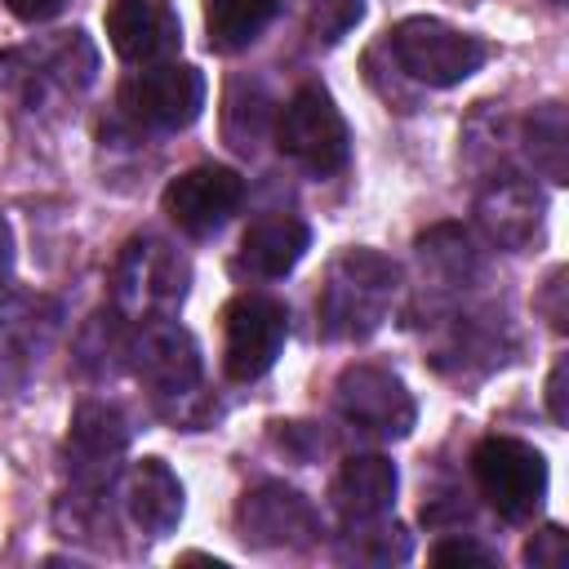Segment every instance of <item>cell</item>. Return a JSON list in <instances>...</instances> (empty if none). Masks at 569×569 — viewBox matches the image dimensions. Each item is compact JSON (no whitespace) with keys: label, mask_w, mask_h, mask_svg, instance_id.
I'll return each instance as SVG.
<instances>
[{"label":"cell","mask_w":569,"mask_h":569,"mask_svg":"<svg viewBox=\"0 0 569 569\" xmlns=\"http://www.w3.org/2000/svg\"><path fill=\"white\" fill-rule=\"evenodd\" d=\"M289 338V311L271 293H236L222 307V373L231 382H258Z\"/></svg>","instance_id":"cell-10"},{"label":"cell","mask_w":569,"mask_h":569,"mask_svg":"<svg viewBox=\"0 0 569 569\" xmlns=\"http://www.w3.org/2000/svg\"><path fill=\"white\" fill-rule=\"evenodd\" d=\"M418 258L440 293H462L480 280V253L458 222H440L418 236Z\"/></svg>","instance_id":"cell-20"},{"label":"cell","mask_w":569,"mask_h":569,"mask_svg":"<svg viewBox=\"0 0 569 569\" xmlns=\"http://www.w3.org/2000/svg\"><path fill=\"white\" fill-rule=\"evenodd\" d=\"M160 204H164L169 222L182 236L204 240V236H218L236 218V209L244 204V178L236 169H227V164H213V160L209 164H191L187 173H178L164 187Z\"/></svg>","instance_id":"cell-13"},{"label":"cell","mask_w":569,"mask_h":569,"mask_svg":"<svg viewBox=\"0 0 569 569\" xmlns=\"http://www.w3.org/2000/svg\"><path fill=\"white\" fill-rule=\"evenodd\" d=\"M431 565H498V551L476 542V538H462V533H449L431 547Z\"/></svg>","instance_id":"cell-27"},{"label":"cell","mask_w":569,"mask_h":569,"mask_svg":"<svg viewBox=\"0 0 569 569\" xmlns=\"http://www.w3.org/2000/svg\"><path fill=\"white\" fill-rule=\"evenodd\" d=\"M191 289V262L187 253L156 236L138 231L124 240L111 267V302L124 320H151V316H178L182 298Z\"/></svg>","instance_id":"cell-2"},{"label":"cell","mask_w":569,"mask_h":569,"mask_svg":"<svg viewBox=\"0 0 569 569\" xmlns=\"http://www.w3.org/2000/svg\"><path fill=\"white\" fill-rule=\"evenodd\" d=\"M62 325V307L49 293H18L0 289V365L27 369L36 365Z\"/></svg>","instance_id":"cell-17"},{"label":"cell","mask_w":569,"mask_h":569,"mask_svg":"<svg viewBox=\"0 0 569 569\" xmlns=\"http://www.w3.org/2000/svg\"><path fill=\"white\" fill-rule=\"evenodd\" d=\"M4 9L13 18H22V22H49V18H58L67 9V0H4Z\"/></svg>","instance_id":"cell-30"},{"label":"cell","mask_w":569,"mask_h":569,"mask_svg":"<svg viewBox=\"0 0 569 569\" xmlns=\"http://www.w3.org/2000/svg\"><path fill=\"white\" fill-rule=\"evenodd\" d=\"M267 116H271V98L258 80H231L227 89V107H222V133L236 151H253L258 138L267 133Z\"/></svg>","instance_id":"cell-23"},{"label":"cell","mask_w":569,"mask_h":569,"mask_svg":"<svg viewBox=\"0 0 569 569\" xmlns=\"http://www.w3.org/2000/svg\"><path fill=\"white\" fill-rule=\"evenodd\" d=\"M551 4H565V0H551Z\"/></svg>","instance_id":"cell-33"},{"label":"cell","mask_w":569,"mask_h":569,"mask_svg":"<svg viewBox=\"0 0 569 569\" xmlns=\"http://www.w3.org/2000/svg\"><path fill=\"white\" fill-rule=\"evenodd\" d=\"M476 222L493 249L520 253L542 236L547 196L538 191L533 178H525L516 169H498V173H489V182L476 196Z\"/></svg>","instance_id":"cell-14"},{"label":"cell","mask_w":569,"mask_h":569,"mask_svg":"<svg viewBox=\"0 0 569 569\" xmlns=\"http://www.w3.org/2000/svg\"><path fill=\"white\" fill-rule=\"evenodd\" d=\"M360 18H365V0H311L307 27L320 44H338Z\"/></svg>","instance_id":"cell-26"},{"label":"cell","mask_w":569,"mask_h":569,"mask_svg":"<svg viewBox=\"0 0 569 569\" xmlns=\"http://www.w3.org/2000/svg\"><path fill=\"white\" fill-rule=\"evenodd\" d=\"M565 560H569V542H565L560 525H547L542 533H533L525 542V565H533V569H565Z\"/></svg>","instance_id":"cell-28"},{"label":"cell","mask_w":569,"mask_h":569,"mask_svg":"<svg viewBox=\"0 0 569 569\" xmlns=\"http://www.w3.org/2000/svg\"><path fill=\"white\" fill-rule=\"evenodd\" d=\"M236 529L258 551H307L325 533L311 498H302L298 489H289L280 480H262V485L244 489V498L236 507Z\"/></svg>","instance_id":"cell-11"},{"label":"cell","mask_w":569,"mask_h":569,"mask_svg":"<svg viewBox=\"0 0 569 569\" xmlns=\"http://www.w3.org/2000/svg\"><path fill=\"white\" fill-rule=\"evenodd\" d=\"M204 71L191 62H151L142 71H129L116 89V107L133 129L147 133H178L196 124L204 111Z\"/></svg>","instance_id":"cell-5"},{"label":"cell","mask_w":569,"mask_h":569,"mask_svg":"<svg viewBox=\"0 0 569 569\" xmlns=\"http://www.w3.org/2000/svg\"><path fill=\"white\" fill-rule=\"evenodd\" d=\"M129 449V418L120 405L111 400H84L71 413L67 427V476L76 489H111V480L120 476V458Z\"/></svg>","instance_id":"cell-12"},{"label":"cell","mask_w":569,"mask_h":569,"mask_svg":"<svg viewBox=\"0 0 569 569\" xmlns=\"http://www.w3.org/2000/svg\"><path fill=\"white\" fill-rule=\"evenodd\" d=\"M307 249H311V227L298 213L271 209V213H258L244 227L231 267L240 276H253V280H280L302 262Z\"/></svg>","instance_id":"cell-16"},{"label":"cell","mask_w":569,"mask_h":569,"mask_svg":"<svg viewBox=\"0 0 569 569\" xmlns=\"http://www.w3.org/2000/svg\"><path fill=\"white\" fill-rule=\"evenodd\" d=\"M276 147L284 160H293L298 169H307L316 178L347 169L351 133H347V120H342L338 102L329 98V89L302 84L289 93V102L276 116Z\"/></svg>","instance_id":"cell-6"},{"label":"cell","mask_w":569,"mask_h":569,"mask_svg":"<svg viewBox=\"0 0 569 569\" xmlns=\"http://www.w3.org/2000/svg\"><path fill=\"white\" fill-rule=\"evenodd\" d=\"M387 49H391L396 67L427 89H453L489 62V44L480 36L449 27L445 18H427V13L400 18L387 31Z\"/></svg>","instance_id":"cell-3"},{"label":"cell","mask_w":569,"mask_h":569,"mask_svg":"<svg viewBox=\"0 0 569 569\" xmlns=\"http://www.w3.org/2000/svg\"><path fill=\"white\" fill-rule=\"evenodd\" d=\"M565 267H556L551 276H547V284H542V298H538V307L547 311V320H551V329L556 333H565Z\"/></svg>","instance_id":"cell-29"},{"label":"cell","mask_w":569,"mask_h":569,"mask_svg":"<svg viewBox=\"0 0 569 569\" xmlns=\"http://www.w3.org/2000/svg\"><path fill=\"white\" fill-rule=\"evenodd\" d=\"M107 40L120 62L151 67L182 49V22L169 0H107Z\"/></svg>","instance_id":"cell-15"},{"label":"cell","mask_w":569,"mask_h":569,"mask_svg":"<svg viewBox=\"0 0 569 569\" xmlns=\"http://www.w3.org/2000/svg\"><path fill=\"white\" fill-rule=\"evenodd\" d=\"M9 276H13V231H9V222L0 213V289L9 284Z\"/></svg>","instance_id":"cell-32"},{"label":"cell","mask_w":569,"mask_h":569,"mask_svg":"<svg viewBox=\"0 0 569 569\" xmlns=\"http://www.w3.org/2000/svg\"><path fill=\"white\" fill-rule=\"evenodd\" d=\"M400 293V267L378 249H342L320 284L316 325L325 342H365L391 316Z\"/></svg>","instance_id":"cell-1"},{"label":"cell","mask_w":569,"mask_h":569,"mask_svg":"<svg viewBox=\"0 0 569 569\" xmlns=\"http://www.w3.org/2000/svg\"><path fill=\"white\" fill-rule=\"evenodd\" d=\"M120 498H124V516L147 533V538H164L178 529L182 520V480L169 471L164 458H142L120 476Z\"/></svg>","instance_id":"cell-19"},{"label":"cell","mask_w":569,"mask_h":569,"mask_svg":"<svg viewBox=\"0 0 569 569\" xmlns=\"http://www.w3.org/2000/svg\"><path fill=\"white\" fill-rule=\"evenodd\" d=\"M520 151H525L529 169L542 173L547 182H565L569 178V124H565V107L560 102L533 107V116L525 120V133H520Z\"/></svg>","instance_id":"cell-22"},{"label":"cell","mask_w":569,"mask_h":569,"mask_svg":"<svg viewBox=\"0 0 569 569\" xmlns=\"http://www.w3.org/2000/svg\"><path fill=\"white\" fill-rule=\"evenodd\" d=\"M471 480L498 520L525 525L547 498V458L516 436H485L471 449Z\"/></svg>","instance_id":"cell-4"},{"label":"cell","mask_w":569,"mask_h":569,"mask_svg":"<svg viewBox=\"0 0 569 569\" xmlns=\"http://www.w3.org/2000/svg\"><path fill=\"white\" fill-rule=\"evenodd\" d=\"M276 9H280V0H204L209 49H218V53L249 49L271 27Z\"/></svg>","instance_id":"cell-21"},{"label":"cell","mask_w":569,"mask_h":569,"mask_svg":"<svg viewBox=\"0 0 569 569\" xmlns=\"http://www.w3.org/2000/svg\"><path fill=\"white\" fill-rule=\"evenodd\" d=\"M547 409H551V422L565 427V356L551 365V378H547Z\"/></svg>","instance_id":"cell-31"},{"label":"cell","mask_w":569,"mask_h":569,"mask_svg":"<svg viewBox=\"0 0 569 569\" xmlns=\"http://www.w3.org/2000/svg\"><path fill=\"white\" fill-rule=\"evenodd\" d=\"M124 369L156 396V400H191L200 391L204 365H200V347L196 338L173 320V316H151V320H133L129 329V351H124Z\"/></svg>","instance_id":"cell-8"},{"label":"cell","mask_w":569,"mask_h":569,"mask_svg":"<svg viewBox=\"0 0 569 569\" xmlns=\"http://www.w3.org/2000/svg\"><path fill=\"white\" fill-rule=\"evenodd\" d=\"M347 533H351V556L356 560H369V565H400V560H409V551H413V542H409V533L396 525V520H387V516H378V520H365V525H347Z\"/></svg>","instance_id":"cell-25"},{"label":"cell","mask_w":569,"mask_h":569,"mask_svg":"<svg viewBox=\"0 0 569 569\" xmlns=\"http://www.w3.org/2000/svg\"><path fill=\"white\" fill-rule=\"evenodd\" d=\"M396 462L382 458V453H351L333 485H329V502L333 511L342 516V525H365V520H378V516H391L396 507Z\"/></svg>","instance_id":"cell-18"},{"label":"cell","mask_w":569,"mask_h":569,"mask_svg":"<svg viewBox=\"0 0 569 569\" xmlns=\"http://www.w3.org/2000/svg\"><path fill=\"white\" fill-rule=\"evenodd\" d=\"M98 76V49L84 31H62L40 49H4L0 53V89H18L31 107L49 98H76Z\"/></svg>","instance_id":"cell-7"},{"label":"cell","mask_w":569,"mask_h":569,"mask_svg":"<svg viewBox=\"0 0 569 569\" xmlns=\"http://www.w3.org/2000/svg\"><path fill=\"white\" fill-rule=\"evenodd\" d=\"M120 320H124L120 311H111V316L98 311V316L80 329V342H76V365H80V373H89V378H107V373H116V369L124 365L129 329H124Z\"/></svg>","instance_id":"cell-24"},{"label":"cell","mask_w":569,"mask_h":569,"mask_svg":"<svg viewBox=\"0 0 569 569\" xmlns=\"http://www.w3.org/2000/svg\"><path fill=\"white\" fill-rule=\"evenodd\" d=\"M333 405L342 413L347 427L373 436V440H405L418 422V405L409 396V387L400 382V373L382 369V365H347L333 382Z\"/></svg>","instance_id":"cell-9"}]
</instances>
